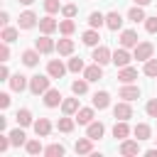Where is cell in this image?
<instances>
[{
  "instance_id": "obj_20",
  "label": "cell",
  "mask_w": 157,
  "mask_h": 157,
  "mask_svg": "<svg viewBox=\"0 0 157 157\" xmlns=\"http://www.w3.org/2000/svg\"><path fill=\"white\" fill-rule=\"evenodd\" d=\"M74 118H76L78 125H88V123H93V118H96V108H78V113H76Z\"/></svg>"
},
{
  "instance_id": "obj_26",
  "label": "cell",
  "mask_w": 157,
  "mask_h": 157,
  "mask_svg": "<svg viewBox=\"0 0 157 157\" xmlns=\"http://www.w3.org/2000/svg\"><path fill=\"white\" fill-rule=\"evenodd\" d=\"M15 120H17V125H22V128L34 125V120H32V110H29V108H20L17 115H15Z\"/></svg>"
},
{
  "instance_id": "obj_23",
  "label": "cell",
  "mask_w": 157,
  "mask_h": 157,
  "mask_svg": "<svg viewBox=\"0 0 157 157\" xmlns=\"http://www.w3.org/2000/svg\"><path fill=\"white\" fill-rule=\"evenodd\" d=\"M74 47H76V44H74V39H69V37H64V39L56 42V52H59L61 56H71V54H74Z\"/></svg>"
},
{
  "instance_id": "obj_39",
  "label": "cell",
  "mask_w": 157,
  "mask_h": 157,
  "mask_svg": "<svg viewBox=\"0 0 157 157\" xmlns=\"http://www.w3.org/2000/svg\"><path fill=\"white\" fill-rule=\"evenodd\" d=\"M25 150H27V155H39V152H44V147H42L39 140H27V142H25Z\"/></svg>"
},
{
  "instance_id": "obj_19",
  "label": "cell",
  "mask_w": 157,
  "mask_h": 157,
  "mask_svg": "<svg viewBox=\"0 0 157 157\" xmlns=\"http://www.w3.org/2000/svg\"><path fill=\"white\" fill-rule=\"evenodd\" d=\"M108 105H110V93H108V91H96V93H93V108L105 110Z\"/></svg>"
},
{
  "instance_id": "obj_31",
  "label": "cell",
  "mask_w": 157,
  "mask_h": 157,
  "mask_svg": "<svg viewBox=\"0 0 157 157\" xmlns=\"http://www.w3.org/2000/svg\"><path fill=\"white\" fill-rule=\"evenodd\" d=\"M74 125H76V118H74V115H64V118H59L56 130H59V132H71Z\"/></svg>"
},
{
  "instance_id": "obj_28",
  "label": "cell",
  "mask_w": 157,
  "mask_h": 157,
  "mask_svg": "<svg viewBox=\"0 0 157 157\" xmlns=\"http://www.w3.org/2000/svg\"><path fill=\"white\" fill-rule=\"evenodd\" d=\"M81 39H83V44L86 47H98V42H101V34H98V29H86L83 34H81Z\"/></svg>"
},
{
  "instance_id": "obj_50",
  "label": "cell",
  "mask_w": 157,
  "mask_h": 157,
  "mask_svg": "<svg viewBox=\"0 0 157 157\" xmlns=\"http://www.w3.org/2000/svg\"><path fill=\"white\" fill-rule=\"evenodd\" d=\"M132 2H135V5H142V7H145V5H150L152 0H132Z\"/></svg>"
},
{
  "instance_id": "obj_10",
  "label": "cell",
  "mask_w": 157,
  "mask_h": 157,
  "mask_svg": "<svg viewBox=\"0 0 157 157\" xmlns=\"http://www.w3.org/2000/svg\"><path fill=\"white\" fill-rule=\"evenodd\" d=\"M66 71H69V66H64L61 59H52V61L47 64V74H49L52 78H61Z\"/></svg>"
},
{
  "instance_id": "obj_42",
  "label": "cell",
  "mask_w": 157,
  "mask_h": 157,
  "mask_svg": "<svg viewBox=\"0 0 157 157\" xmlns=\"http://www.w3.org/2000/svg\"><path fill=\"white\" fill-rule=\"evenodd\" d=\"M76 12H78V7H76V5H71V2H69V5H61V15H64V17H71V20H74V17H76Z\"/></svg>"
},
{
  "instance_id": "obj_13",
  "label": "cell",
  "mask_w": 157,
  "mask_h": 157,
  "mask_svg": "<svg viewBox=\"0 0 157 157\" xmlns=\"http://www.w3.org/2000/svg\"><path fill=\"white\" fill-rule=\"evenodd\" d=\"M118 98H123V101H135V98H140V88L132 86V83H123L120 91H118Z\"/></svg>"
},
{
  "instance_id": "obj_51",
  "label": "cell",
  "mask_w": 157,
  "mask_h": 157,
  "mask_svg": "<svg viewBox=\"0 0 157 157\" xmlns=\"http://www.w3.org/2000/svg\"><path fill=\"white\" fill-rule=\"evenodd\" d=\"M17 2H22V5H32L34 0H17Z\"/></svg>"
},
{
  "instance_id": "obj_30",
  "label": "cell",
  "mask_w": 157,
  "mask_h": 157,
  "mask_svg": "<svg viewBox=\"0 0 157 157\" xmlns=\"http://www.w3.org/2000/svg\"><path fill=\"white\" fill-rule=\"evenodd\" d=\"M128 20H130V22H135V25H137V22H145L147 17H145V10H142V5H132V7L128 10Z\"/></svg>"
},
{
  "instance_id": "obj_41",
  "label": "cell",
  "mask_w": 157,
  "mask_h": 157,
  "mask_svg": "<svg viewBox=\"0 0 157 157\" xmlns=\"http://www.w3.org/2000/svg\"><path fill=\"white\" fill-rule=\"evenodd\" d=\"M42 5H44V10H47V15H54V12L61 10V2H59V0H44Z\"/></svg>"
},
{
  "instance_id": "obj_2",
  "label": "cell",
  "mask_w": 157,
  "mask_h": 157,
  "mask_svg": "<svg viewBox=\"0 0 157 157\" xmlns=\"http://www.w3.org/2000/svg\"><path fill=\"white\" fill-rule=\"evenodd\" d=\"M132 56H135L137 61H147V59H152V56H155V44H152V42H140V44L132 49Z\"/></svg>"
},
{
  "instance_id": "obj_36",
  "label": "cell",
  "mask_w": 157,
  "mask_h": 157,
  "mask_svg": "<svg viewBox=\"0 0 157 157\" xmlns=\"http://www.w3.org/2000/svg\"><path fill=\"white\" fill-rule=\"evenodd\" d=\"M64 152H66V147H64L61 142H52L49 147H44V155H47V157H61Z\"/></svg>"
},
{
  "instance_id": "obj_16",
  "label": "cell",
  "mask_w": 157,
  "mask_h": 157,
  "mask_svg": "<svg viewBox=\"0 0 157 157\" xmlns=\"http://www.w3.org/2000/svg\"><path fill=\"white\" fill-rule=\"evenodd\" d=\"M83 78H86V81H101V78H103V66L93 61L91 66L83 69Z\"/></svg>"
},
{
  "instance_id": "obj_17",
  "label": "cell",
  "mask_w": 157,
  "mask_h": 157,
  "mask_svg": "<svg viewBox=\"0 0 157 157\" xmlns=\"http://www.w3.org/2000/svg\"><path fill=\"white\" fill-rule=\"evenodd\" d=\"M10 88H12L15 93H22L25 88H29L27 76H22V74H12V76H10Z\"/></svg>"
},
{
  "instance_id": "obj_9",
  "label": "cell",
  "mask_w": 157,
  "mask_h": 157,
  "mask_svg": "<svg viewBox=\"0 0 157 157\" xmlns=\"http://www.w3.org/2000/svg\"><path fill=\"white\" fill-rule=\"evenodd\" d=\"M34 25H39V17H37L32 10H25V12L17 17V27H20V29H32Z\"/></svg>"
},
{
  "instance_id": "obj_45",
  "label": "cell",
  "mask_w": 157,
  "mask_h": 157,
  "mask_svg": "<svg viewBox=\"0 0 157 157\" xmlns=\"http://www.w3.org/2000/svg\"><path fill=\"white\" fill-rule=\"evenodd\" d=\"M7 59H10V47H7V42H2L0 44V61L7 64Z\"/></svg>"
},
{
  "instance_id": "obj_4",
  "label": "cell",
  "mask_w": 157,
  "mask_h": 157,
  "mask_svg": "<svg viewBox=\"0 0 157 157\" xmlns=\"http://www.w3.org/2000/svg\"><path fill=\"white\" fill-rule=\"evenodd\" d=\"M118 150H120V155H123V157H135V155H140V152H142V150H140V140H137V137H135V140H128V137H125V140H120V147H118Z\"/></svg>"
},
{
  "instance_id": "obj_21",
  "label": "cell",
  "mask_w": 157,
  "mask_h": 157,
  "mask_svg": "<svg viewBox=\"0 0 157 157\" xmlns=\"http://www.w3.org/2000/svg\"><path fill=\"white\" fill-rule=\"evenodd\" d=\"M34 132H37V137H47L49 132H52V123H49V118H39V120H34Z\"/></svg>"
},
{
  "instance_id": "obj_35",
  "label": "cell",
  "mask_w": 157,
  "mask_h": 157,
  "mask_svg": "<svg viewBox=\"0 0 157 157\" xmlns=\"http://www.w3.org/2000/svg\"><path fill=\"white\" fill-rule=\"evenodd\" d=\"M88 83H91V81H86V78L71 81V93H74V96H83V93L88 91Z\"/></svg>"
},
{
  "instance_id": "obj_22",
  "label": "cell",
  "mask_w": 157,
  "mask_h": 157,
  "mask_svg": "<svg viewBox=\"0 0 157 157\" xmlns=\"http://www.w3.org/2000/svg\"><path fill=\"white\" fill-rule=\"evenodd\" d=\"M130 132H132V130H130L128 120H115V125H113V137H118V140H125Z\"/></svg>"
},
{
  "instance_id": "obj_38",
  "label": "cell",
  "mask_w": 157,
  "mask_h": 157,
  "mask_svg": "<svg viewBox=\"0 0 157 157\" xmlns=\"http://www.w3.org/2000/svg\"><path fill=\"white\" fill-rule=\"evenodd\" d=\"M66 66H69V71H71V74H81V71L86 69V64H83V59H78V56H71Z\"/></svg>"
},
{
  "instance_id": "obj_48",
  "label": "cell",
  "mask_w": 157,
  "mask_h": 157,
  "mask_svg": "<svg viewBox=\"0 0 157 157\" xmlns=\"http://www.w3.org/2000/svg\"><path fill=\"white\" fill-rule=\"evenodd\" d=\"M10 105V93H0V108H7Z\"/></svg>"
},
{
  "instance_id": "obj_12",
  "label": "cell",
  "mask_w": 157,
  "mask_h": 157,
  "mask_svg": "<svg viewBox=\"0 0 157 157\" xmlns=\"http://www.w3.org/2000/svg\"><path fill=\"white\" fill-rule=\"evenodd\" d=\"M105 27H108L110 32H118V29L123 27V15H120L118 10H110V12L105 15Z\"/></svg>"
},
{
  "instance_id": "obj_44",
  "label": "cell",
  "mask_w": 157,
  "mask_h": 157,
  "mask_svg": "<svg viewBox=\"0 0 157 157\" xmlns=\"http://www.w3.org/2000/svg\"><path fill=\"white\" fill-rule=\"evenodd\" d=\"M145 29H147L150 34H157V17H147V20H145Z\"/></svg>"
},
{
  "instance_id": "obj_1",
  "label": "cell",
  "mask_w": 157,
  "mask_h": 157,
  "mask_svg": "<svg viewBox=\"0 0 157 157\" xmlns=\"http://www.w3.org/2000/svg\"><path fill=\"white\" fill-rule=\"evenodd\" d=\"M52 88V76L47 74H34V76H29V93L32 96H44L47 91Z\"/></svg>"
},
{
  "instance_id": "obj_3",
  "label": "cell",
  "mask_w": 157,
  "mask_h": 157,
  "mask_svg": "<svg viewBox=\"0 0 157 157\" xmlns=\"http://www.w3.org/2000/svg\"><path fill=\"white\" fill-rule=\"evenodd\" d=\"M91 59H93L96 64H101V66H105V64H110V61H113V52H110L108 47H103V44H98V47H93V54H91Z\"/></svg>"
},
{
  "instance_id": "obj_49",
  "label": "cell",
  "mask_w": 157,
  "mask_h": 157,
  "mask_svg": "<svg viewBox=\"0 0 157 157\" xmlns=\"http://www.w3.org/2000/svg\"><path fill=\"white\" fill-rule=\"evenodd\" d=\"M0 130H2V132L7 130V118H5V115H0Z\"/></svg>"
},
{
  "instance_id": "obj_7",
  "label": "cell",
  "mask_w": 157,
  "mask_h": 157,
  "mask_svg": "<svg viewBox=\"0 0 157 157\" xmlns=\"http://www.w3.org/2000/svg\"><path fill=\"white\" fill-rule=\"evenodd\" d=\"M135 56L125 49V47H118L115 52H113V64L118 66V69H123V66H130V61H132Z\"/></svg>"
},
{
  "instance_id": "obj_18",
  "label": "cell",
  "mask_w": 157,
  "mask_h": 157,
  "mask_svg": "<svg viewBox=\"0 0 157 157\" xmlns=\"http://www.w3.org/2000/svg\"><path fill=\"white\" fill-rule=\"evenodd\" d=\"M103 132H105V125H103L101 120H93V123H88V125H86V135H88L91 140H101V137H103Z\"/></svg>"
},
{
  "instance_id": "obj_37",
  "label": "cell",
  "mask_w": 157,
  "mask_h": 157,
  "mask_svg": "<svg viewBox=\"0 0 157 157\" xmlns=\"http://www.w3.org/2000/svg\"><path fill=\"white\" fill-rule=\"evenodd\" d=\"M103 25H105V15H101V12H91V15H88V27L101 29Z\"/></svg>"
},
{
  "instance_id": "obj_14",
  "label": "cell",
  "mask_w": 157,
  "mask_h": 157,
  "mask_svg": "<svg viewBox=\"0 0 157 157\" xmlns=\"http://www.w3.org/2000/svg\"><path fill=\"white\" fill-rule=\"evenodd\" d=\"M93 142H96V140H91L88 135H86V137H78L76 145H74L76 155H93Z\"/></svg>"
},
{
  "instance_id": "obj_8",
  "label": "cell",
  "mask_w": 157,
  "mask_h": 157,
  "mask_svg": "<svg viewBox=\"0 0 157 157\" xmlns=\"http://www.w3.org/2000/svg\"><path fill=\"white\" fill-rule=\"evenodd\" d=\"M113 115H115V120H130V118H132V105H130V101L115 103V105H113Z\"/></svg>"
},
{
  "instance_id": "obj_32",
  "label": "cell",
  "mask_w": 157,
  "mask_h": 157,
  "mask_svg": "<svg viewBox=\"0 0 157 157\" xmlns=\"http://www.w3.org/2000/svg\"><path fill=\"white\" fill-rule=\"evenodd\" d=\"M7 135H10V140H12V145H15V147H20V145H25V142H27V135H25L22 125H20V128H15V130H10Z\"/></svg>"
},
{
  "instance_id": "obj_33",
  "label": "cell",
  "mask_w": 157,
  "mask_h": 157,
  "mask_svg": "<svg viewBox=\"0 0 157 157\" xmlns=\"http://www.w3.org/2000/svg\"><path fill=\"white\" fill-rule=\"evenodd\" d=\"M74 29H76V22H74L71 17H64V20L59 22V32H61L64 37H71V34H74Z\"/></svg>"
},
{
  "instance_id": "obj_11",
  "label": "cell",
  "mask_w": 157,
  "mask_h": 157,
  "mask_svg": "<svg viewBox=\"0 0 157 157\" xmlns=\"http://www.w3.org/2000/svg\"><path fill=\"white\" fill-rule=\"evenodd\" d=\"M61 101H64V96H61L59 88H49V91L44 93V105H47V108H59Z\"/></svg>"
},
{
  "instance_id": "obj_34",
  "label": "cell",
  "mask_w": 157,
  "mask_h": 157,
  "mask_svg": "<svg viewBox=\"0 0 157 157\" xmlns=\"http://www.w3.org/2000/svg\"><path fill=\"white\" fill-rule=\"evenodd\" d=\"M17 34H20V27H2V34H0V39L2 42H7V44H12L15 39H17Z\"/></svg>"
},
{
  "instance_id": "obj_29",
  "label": "cell",
  "mask_w": 157,
  "mask_h": 157,
  "mask_svg": "<svg viewBox=\"0 0 157 157\" xmlns=\"http://www.w3.org/2000/svg\"><path fill=\"white\" fill-rule=\"evenodd\" d=\"M39 54L42 52H37V49H25L22 52V64L25 66H37L39 64Z\"/></svg>"
},
{
  "instance_id": "obj_5",
  "label": "cell",
  "mask_w": 157,
  "mask_h": 157,
  "mask_svg": "<svg viewBox=\"0 0 157 157\" xmlns=\"http://www.w3.org/2000/svg\"><path fill=\"white\" fill-rule=\"evenodd\" d=\"M118 42H120V47H125V49H135V47L140 44V37H137L135 29H123Z\"/></svg>"
},
{
  "instance_id": "obj_27",
  "label": "cell",
  "mask_w": 157,
  "mask_h": 157,
  "mask_svg": "<svg viewBox=\"0 0 157 157\" xmlns=\"http://www.w3.org/2000/svg\"><path fill=\"white\" fill-rule=\"evenodd\" d=\"M132 135H135L140 142H142V140H150V137H152V128H150L147 123H137V125L132 128Z\"/></svg>"
},
{
  "instance_id": "obj_25",
  "label": "cell",
  "mask_w": 157,
  "mask_h": 157,
  "mask_svg": "<svg viewBox=\"0 0 157 157\" xmlns=\"http://www.w3.org/2000/svg\"><path fill=\"white\" fill-rule=\"evenodd\" d=\"M78 108H81V105H78V96H76V98H64V101H61V110H64V115H76Z\"/></svg>"
},
{
  "instance_id": "obj_43",
  "label": "cell",
  "mask_w": 157,
  "mask_h": 157,
  "mask_svg": "<svg viewBox=\"0 0 157 157\" xmlns=\"http://www.w3.org/2000/svg\"><path fill=\"white\" fill-rule=\"evenodd\" d=\"M145 113H147L150 118H157V98H150V101H147V105H145Z\"/></svg>"
},
{
  "instance_id": "obj_24",
  "label": "cell",
  "mask_w": 157,
  "mask_h": 157,
  "mask_svg": "<svg viewBox=\"0 0 157 157\" xmlns=\"http://www.w3.org/2000/svg\"><path fill=\"white\" fill-rule=\"evenodd\" d=\"M135 78H137V69H132V66H123L118 71V81L120 83H132Z\"/></svg>"
},
{
  "instance_id": "obj_15",
  "label": "cell",
  "mask_w": 157,
  "mask_h": 157,
  "mask_svg": "<svg viewBox=\"0 0 157 157\" xmlns=\"http://www.w3.org/2000/svg\"><path fill=\"white\" fill-rule=\"evenodd\" d=\"M59 29V22L52 17V15H44L42 20H39V32L42 34H52V32H56Z\"/></svg>"
},
{
  "instance_id": "obj_40",
  "label": "cell",
  "mask_w": 157,
  "mask_h": 157,
  "mask_svg": "<svg viewBox=\"0 0 157 157\" xmlns=\"http://www.w3.org/2000/svg\"><path fill=\"white\" fill-rule=\"evenodd\" d=\"M142 74H145V76H157V59H155V56L145 61V66H142Z\"/></svg>"
},
{
  "instance_id": "obj_47",
  "label": "cell",
  "mask_w": 157,
  "mask_h": 157,
  "mask_svg": "<svg viewBox=\"0 0 157 157\" xmlns=\"http://www.w3.org/2000/svg\"><path fill=\"white\" fill-rule=\"evenodd\" d=\"M0 25H2V27H7V25H10V15H7V10H2V12H0Z\"/></svg>"
},
{
  "instance_id": "obj_46",
  "label": "cell",
  "mask_w": 157,
  "mask_h": 157,
  "mask_svg": "<svg viewBox=\"0 0 157 157\" xmlns=\"http://www.w3.org/2000/svg\"><path fill=\"white\" fill-rule=\"evenodd\" d=\"M10 76H12V74H10V69L5 66V61H2V66H0V81H10Z\"/></svg>"
},
{
  "instance_id": "obj_6",
  "label": "cell",
  "mask_w": 157,
  "mask_h": 157,
  "mask_svg": "<svg viewBox=\"0 0 157 157\" xmlns=\"http://www.w3.org/2000/svg\"><path fill=\"white\" fill-rule=\"evenodd\" d=\"M34 49H37V52H42V54H52V52L56 49V42H54L49 34H42V37H37V39H34Z\"/></svg>"
}]
</instances>
